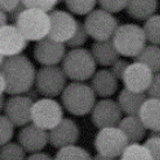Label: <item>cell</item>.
<instances>
[{"label": "cell", "instance_id": "obj_28", "mask_svg": "<svg viewBox=\"0 0 160 160\" xmlns=\"http://www.w3.org/2000/svg\"><path fill=\"white\" fill-rule=\"evenodd\" d=\"M67 9L76 15H88L95 9L97 0H64Z\"/></svg>", "mask_w": 160, "mask_h": 160}, {"label": "cell", "instance_id": "obj_27", "mask_svg": "<svg viewBox=\"0 0 160 160\" xmlns=\"http://www.w3.org/2000/svg\"><path fill=\"white\" fill-rule=\"evenodd\" d=\"M55 160H92V157L83 147L70 145L60 148Z\"/></svg>", "mask_w": 160, "mask_h": 160}, {"label": "cell", "instance_id": "obj_33", "mask_svg": "<svg viewBox=\"0 0 160 160\" xmlns=\"http://www.w3.org/2000/svg\"><path fill=\"white\" fill-rule=\"evenodd\" d=\"M101 8L105 9L110 13H118L126 8L128 0H97Z\"/></svg>", "mask_w": 160, "mask_h": 160}, {"label": "cell", "instance_id": "obj_24", "mask_svg": "<svg viewBox=\"0 0 160 160\" xmlns=\"http://www.w3.org/2000/svg\"><path fill=\"white\" fill-rule=\"evenodd\" d=\"M134 61L146 64L154 74L160 72V46L146 45V47L134 58Z\"/></svg>", "mask_w": 160, "mask_h": 160}, {"label": "cell", "instance_id": "obj_8", "mask_svg": "<svg viewBox=\"0 0 160 160\" xmlns=\"http://www.w3.org/2000/svg\"><path fill=\"white\" fill-rule=\"evenodd\" d=\"M85 29L90 38L95 41H105L112 39L116 29L118 28V21L112 13L103 8L93 9L84 20Z\"/></svg>", "mask_w": 160, "mask_h": 160}, {"label": "cell", "instance_id": "obj_17", "mask_svg": "<svg viewBox=\"0 0 160 160\" xmlns=\"http://www.w3.org/2000/svg\"><path fill=\"white\" fill-rule=\"evenodd\" d=\"M81 136L80 128L70 118H63L54 129L49 130V142L56 148L76 145Z\"/></svg>", "mask_w": 160, "mask_h": 160}, {"label": "cell", "instance_id": "obj_21", "mask_svg": "<svg viewBox=\"0 0 160 160\" xmlns=\"http://www.w3.org/2000/svg\"><path fill=\"white\" fill-rule=\"evenodd\" d=\"M146 93L134 92L124 88L120 90L117 102L119 104L123 113H125L126 116H134L139 113L140 108L146 101Z\"/></svg>", "mask_w": 160, "mask_h": 160}, {"label": "cell", "instance_id": "obj_5", "mask_svg": "<svg viewBox=\"0 0 160 160\" xmlns=\"http://www.w3.org/2000/svg\"><path fill=\"white\" fill-rule=\"evenodd\" d=\"M28 41L42 40L49 35L52 20L49 12L38 8H26L15 22Z\"/></svg>", "mask_w": 160, "mask_h": 160}, {"label": "cell", "instance_id": "obj_10", "mask_svg": "<svg viewBox=\"0 0 160 160\" xmlns=\"http://www.w3.org/2000/svg\"><path fill=\"white\" fill-rule=\"evenodd\" d=\"M49 14L52 26L48 36L55 41L67 43L76 33L80 21L76 20L72 13L63 9H53Z\"/></svg>", "mask_w": 160, "mask_h": 160}, {"label": "cell", "instance_id": "obj_4", "mask_svg": "<svg viewBox=\"0 0 160 160\" xmlns=\"http://www.w3.org/2000/svg\"><path fill=\"white\" fill-rule=\"evenodd\" d=\"M112 42L120 56L134 58L146 47L147 39L142 27L136 23H123L116 29Z\"/></svg>", "mask_w": 160, "mask_h": 160}, {"label": "cell", "instance_id": "obj_25", "mask_svg": "<svg viewBox=\"0 0 160 160\" xmlns=\"http://www.w3.org/2000/svg\"><path fill=\"white\" fill-rule=\"evenodd\" d=\"M120 160H154L151 152L148 151L145 145H140L139 142H130L129 146L125 148Z\"/></svg>", "mask_w": 160, "mask_h": 160}, {"label": "cell", "instance_id": "obj_3", "mask_svg": "<svg viewBox=\"0 0 160 160\" xmlns=\"http://www.w3.org/2000/svg\"><path fill=\"white\" fill-rule=\"evenodd\" d=\"M62 69L69 80L84 82L96 72V61L90 50L85 48H71L62 60Z\"/></svg>", "mask_w": 160, "mask_h": 160}, {"label": "cell", "instance_id": "obj_26", "mask_svg": "<svg viewBox=\"0 0 160 160\" xmlns=\"http://www.w3.org/2000/svg\"><path fill=\"white\" fill-rule=\"evenodd\" d=\"M147 41L151 45L160 46V14H153L142 25Z\"/></svg>", "mask_w": 160, "mask_h": 160}, {"label": "cell", "instance_id": "obj_9", "mask_svg": "<svg viewBox=\"0 0 160 160\" xmlns=\"http://www.w3.org/2000/svg\"><path fill=\"white\" fill-rule=\"evenodd\" d=\"M62 119L63 108L54 98H40L33 104L32 122L42 129H54Z\"/></svg>", "mask_w": 160, "mask_h": 160}, {"label": "cell", "instance_id": "obj_42", "mask_svg": "<svg viewBox=\"0 0 160 160\" xmlns=\"http://www.w3.org/2000/svg\"><path fill=\"white\" fill-rule=\"evenodd\" d=\"M103 160H113V159H103Z\"/></svg>", "mask_w": 160, "mask_h": 160}, {"label": "cell", "instance_id": "obj_11", "mask_svg": "<svg viewBox=\"0 0 160 160\" xmlns=\"http://www.w3.org/2000/svg\"><path fill=\"white\" fill-rule=\"evenodd\" d=\"M122 119L123 111L119 104L111 98H103L98 101L91 111V122L98 129L118 126Z\"/></svg>", "mask_w": 160, "mask_h": 160}, {"label": "cell", "instance_id": "obj_37", "mask_svg": "<svg viewBox=\"0 0 160 160\" xmlns=\"http://www.w3.org/2000/svg\"><path fill=\"white\" fill-rule=\"evenodd\" d=\"M21 2L22 0H0V11L9 13L14 8H17Z\"/></svg>", "mask_w": 160, "mask_h": 160}, {"label": "cell", "instance_id": "obj_22", "mask_svg": "<svg viewBox=\"0 0 160 160\" xmlns=\"http://www.w3.org/2000/svg\"><path fill=\"white\" fill-rule=\"evenodd\" d=\"M157 9L158 0H128L125 11L130 18L145 21L153 14H156Z\"/></svg>", "mask_w": 160, "mask_h": 160}, {"label": "cell", "instance_id": "obj_2", "mask_svg": "<svg viewBox=\"0 0 160 160\" xmlns=\"http://www.w3.org/2000/svg\"><path fill=\"white\" fill-rule=\"evenodd\" d=\"M63 108L70 115L85 116L92 111L96 104V93L83 82H72L66 87L61 95Z\"/></svg>", "mask_w": 160, "mask_h": 160}, {"label": "cell", "instance_id": "obj_1", "mask_svg": "<svg viewBox=\"0 0 160 160\" xmlns=\"http://www.w3.org/2000/svg\"><path fill=\"white\" fill-rule=\"evenodd\" d=\"M0 75L7 82L6 93L21 95L26 93L35 84L36 70L31 60L20 54L12 58H6L0 64Z\"/></svg>", "mask_w": 160, "mask_h": 160}, {"label": "cell", "instance_id": "obj_20", "mask_svg": "<svg viewBox=\"0 0 160 160\" xmlns=\"http://www.w3.org/2000/svg\"><path fill=\"white\" fill-rule=\"evenodd\" d=\"M147 130H160V99L147 97L138 113Z\"/></svg>", "mask_w": 160, "mask_h": 160}, {"label": "cell", "instance_id": "obj_31", "mask_svg": "<svg viewBox=\"0 0 160 160\" xmlns=\"http://www.w3.org/2000/svg\"><path fill=\"white\" fill-rule=\"evenodd\" d=\"M88 38H90V36H89V34H88L87 29H85L84 23L78 22L77 31H76V33L74 34V36L66 43V46H68L69 48H81L83 45H85Z\"/></svg>", "mask_w": 160, "mask_h": 160}, {"label": "cell", "instance_id": "obj_19", "mask_svg": "<svg viewBox=\"0 0 160 160\" xmlns=\"http://www.w3.org/2000/svg\"><path fill=\"white\" fill-rule=\"evenodd\" d=\"M90 52L96 63L102 67H111L120 58L118 50L112 42V39L105 41H95L91 45Z\"/></svg>", "mask_w": 160, "mask_h": 160}, {"label": "cell", "instance_id": "obj_36", "mask_svg": "<svg viewBox=\"0 0 160 160\" xmlns=\"http://www.w3.org/2000/svg\"><path fill=\"white\" fill-rule=\"evenodd\" d=\"M148 97L158 98L160 99V72H156L153 76L152 83L150 85L148 90L146 91Z\"/></svg>", "mask_w": 160, "mask_h": 160}, {"label": "cell", "instance_id": "obj_15", "mask_svg": "<svg viewBox=\"0 0 160 160\" xmlns=\"http://www.w3.org/2000/svg\"><path fill=\"white\" fill-rule=\"evenodd\" d=\"M154 72L146 64L134 61L130 63L129 68L125 71L123 82L126 89L134 92L145 93L152 83Z\"/></svg>", "mask_w": 160, "mask_h": 160}, {"label": "cell", "instance_id": "obj_6", "mask_svg": "<svg viewBox=\"0 0 160 160\" xmlns=\"http://www.w3.org/2000/svg\"><path fill=\"white\" fill-rule=\"evenodd\" d=\"M129 144V138L118 126L99 129V132L95 138L96 151L105 159H115L120 157Z\"/></svg>", "mask_w": 160, "mask_h": 160}, {"label": "cell", "instance_id": "obj_29", "mask_svg": "<svg viewBox=\"0 0 160 160\" xmlns=\"http://www.w3.org/2000/svg\"><path fill=\"white\" fill-rule=\"evenodd\" d=\"M1 160H26V151L19 142H7L1 145Z\"/></svg>", "mask_w": 160, "mask_h": 160}, {"label": "cell", "instance_id": "obj_13", "mask_svg": "<svg viewBox=\"0 0 160 160\" xmlns=\"http://www.w3.org/2000/svg\"><path fill=\"white\" fill-rule=\"evenodd\" d=\"M66 53V43L53 40L49 36L35 42L33 49L34 58L41 66H58L62 62Z\"/></svg>", "mask_w": 160, "mask_h": 160}, {"label": "cell", "instance_id": "obj_16", "mask_svg": "<svg viewBox=\"0 0 160 160\" xmlns=\"http://www.w3.org/2000/svg\"><path fill=\"white\" fill-rule=\"evenodd\" d=\"M18 142L27 153H36L47 146L49 142V132L32 122L22 126L19 131Z\"/></svg>", "mask_w": 160, "mask_h": 160}, {"label": "cell", "instance_id": "obj_40", "mask_svg": "<svg viewBox=\"0 0 160 160\" xmlns=\"http://www.w3.org/2000/svg\"><path fill=\"white\" fill-rule=\"evenodd\" d=\"M26 96H28V97L31 98V99H33L34 102L35 101H38V98H39V95H40V92L38 91V89H36L35 87H33V88H31V89L28 90L26 93H25Z\"/></svg>", "mask_w": 160, "mask_h": 160}, {"label": "cell", "instance_id": "obj_7", "mask_svg": "<svg viewBox=\"0 0 160 160\" xmlns=\"http://www.w3.org/2000/svg\"><path fill=\"white\" fill-rule=\"evenodd\" d=\"M67 78L62 67L43 66L36 71L34 87L43 97L54 98L62 95L67 87Z\"/></svg>", "mask_w": 160, "mask_h": 160}, {"label": "cell", "instance_id": "obj_41", "mask_svg": "<svg viewBox=\"0 0 160 160\" xmlns=\"http://www.w3.org/2000/svg\"><path fill=\"white\" fill-rule=\"evenodd\" d=\"M8 13H6L4 11H0V26H6L8 25Z\"/></svg>", "mask_w": 160, "mask_h": 160}, {"label": "cell", "instance_id": "obj_12", "mask_svg": "<svg viewBox=\"0 0 160 160\" xmlns=\"http://www.w3.org/2000/svg\"><path fill=\"white\" fill-rule=\"evenodd\" d=\"M28 46V40L15 23L0 26V53L2 56L12 58L20 55Z\"/></svg>", "mask_w": 160, "mask_h": 160}, {"label": "cell", "instance_id": "obj_39", "mask_svg": "<svg viewBox=\"0 0 160 160\" xmlns=\"http://www.w3.org/2000/svg\"><path fill=\"white\" fill-rule=\"evenodd\" d=\"M26 160H55L52 157L47 154V153H42V152H36V153H32Z\"/></svg>", "mask_w": 160, "mask_h": 160}, {"label": "cell", "instance_id": "obj_14", "mask_svg": "<svg viewBox=\"0 0 160 160\" xmlns=\"http://www.w3.org/2000/svg\"><path fill=\"white\" fill-rule=\"evenodd\" d=\"M33 104L34 101L26 96L25 93L12 95L7 99L2 112L13 122L15 126H25L32 122Z\"/></svg>", "mask_w": 160, "mask_h": 160}, {"label": "cell", "instance_id": "obj_23", "mask_svg": "<svg viewBox=\"0 0 160 160\" xmlns=\"http://www.w3.org/2000/svg\"><path fill=\"white\" fill-rule=\"evenodd\" d=\"M119 128L129 138L130 142H139L146 136V126L144 125L142 119L138 115L134 116H126L120 120Z\"/></svg>", "mask_w": 160, "mask_h": 160}, {"label": "cell", "instance_id": "obj_35", "mask_svg": "<svg viewBox=\"0 0 160 160\" xmlns=\"http://www.w3.org/2000/svg\"><path fill=\"white\" fill-rule=\"evenodd\" d=\"M151 152L152 157L154 160H160V137L150 136L144 144Z\"/></svg>", "mask_w": 160, "mask_h": 160}, {"label": "cell", "instance_id": "obj_38", "mask_svg": "<svg viewBox=\"0 0 160 160\" xmlns=\"http://www.w3.org/2000/svg\"><path fill=\"white\" fill-rule=\"evenodd\" d=\"M27 7L23 5V2H21V4L19 5L17 8H14L12 12H9L8 13V18H9V20L12 21L13 23H15L17 21H18V19H19V17L22 14V12L26 9Z\"/></svg>", "mask_w": 160, "mask_h": 160}, {"label": "cell", "instance_id": "obj_34", "mask_svg": "<svg viewBox=\"0 0 160 160\" xmlns=\"http://www.w3.org/2000/svg\"><path fill=\"white\" fill-rule=\"evenodd\" d=\"M129 66H130V63L128 60L119 58L113 64H112L111 67H110V70H111V72L118 78V80L123 81V77H124V75H125V71H126V69L129 68Z\"/></svg>", "mask_w": 160, "mask_h": 160}, {"label": "cell", "instance_id": "obj_32", "mask_svg": "<svg viewBox=\"0 0 160 160\" xmlns=\"http://www.w3.org/2000/svg\"><path fill=\"white\" fill-rule=\"evenodd\" d=\"M27 8H38L46 12H52L61 0H22Z\"/></svg>", "mask_w": 160, "mask_h": 160}, {"label": "cell", "instance_id": "obj_30", "mask_svg": "<svg viewBox=\"0 0 160 160\" xmlns=\"http://www.w3.org/2000/svg\"><path fill=\"white\" fill-rule=\"evenodd\" d=\"M14 128H15L14 123L7 116H1V118H0V129H1L0 142H1V145H5V144L11 142V139L13 138L14 134Z\"/></svg>", "mask_w": 160, "mask_h": 160}, {"label": "cell", "instance_id": "obj_18", "mask_svg": "<svg viewBox=\"0 0 160 160\" xmlns=\"http://www.w3.org/2000/svg\"><path fill=\"white\" fill-rule=\"evenodd\" d=\"M118 78L111 72L110 69L97 70L91 77V88L96 96L109 98L118 89Z\"/></svg>", "mask_w": 160, "mask_h": 160}]
</instances>
